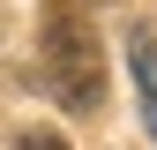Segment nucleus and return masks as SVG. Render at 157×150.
I'll return each mask as SVG.
<instances>
[{"mask_svg": "<svg viewBox=\"0 0 157 150\" xmlns=\"http://www.w3.org/2000/svg\"><path fill=\"white\" fill-rule=\"evenodd\" d=\"M150 135H157V105H150Z\"/></svg>", "mask_w": 157, "mask_h": 150, "instance_id": "20e7f679", "label": "nucleus"}, {"mask_svg": "<svg viewBox=\"0 0 157 150\" xmlns=\"http://www.w3.org/2000/svg\"><path fill=\"white\" fill-rule=\"evenodd\" d=\"M127 53H135V83H142V98L157 105V30H135Z\"/></svg>", "mask_w": 157, "mask_h": 150, "instance_id": "f03ea898", "label": "nucleus"}, {"mask_svg": "<svg viewBox=\"0 0 157 150\" xmlns=\"http://www.w3.org/2000/svg\"><path fill=\"white\" fill-rule=\"evenodd\" d=\"M37 68H45V90L60 98L67 112H90L105 98V60H97V30L82 8H52L45 30H37Z\"/></svg>", "mask_w": 157, "mask_h": 150, "instance_id": "f257e3e1", "label": "nucleus"}, {"mask_svg": "<svg viewBox=\"0 0 157 150\" xmlns=\"http://www.w3.org/2000/svg\"><path fill=\"white\" fill-rule=\"evenodd\" d=\"M15 150H67V143H60V135H23Z\"/></svg>", "mask_w": 157, "mask_h": 150, "instance_id": "7ed1b4c3", "label": "nucleus"}]
</instances>
